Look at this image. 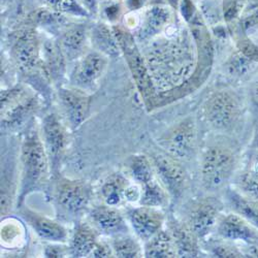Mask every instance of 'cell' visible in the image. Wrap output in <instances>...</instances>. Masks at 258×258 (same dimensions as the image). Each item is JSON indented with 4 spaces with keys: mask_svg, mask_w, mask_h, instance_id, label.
<instances>
[{
    "mask_svg": "<svg viewBox=\"0 0 258 258\" xmlns=\"http://www.w3.org/2000/svg\"><path fill=\"white\" fill-rule=\"evenodd\" d=\"M50 159L38 131L32 126L24 134L20 150L21 177L17 197L18 207L22 206L30 193L45 189L50 176Z\"/></svg>",
    "mask_w": 258,
    "mask_h": 258,
    "instance_id": "6da1fadb",
    "label": "cell"
},
{
    "mask_svg": "<svg viewBox=\"0 0 258 258\" xmlns=\"http://www.w3.org/2000/svg\"><path fill=\"white\" fill-rule=\"evenodd\" d=\"M239 162V150L228 141L209 145L202 154L201 177L207 190H218L232 177Z\"/></svg>",
    "mask_w": 258,
    "mask_h": 258,
    "instance_id": "7a4b0ae2",
    "label": "cell"
},
{
    "mask_svg": "<svg viewBox=\"0 0 258 258\" xmlns=\"http://www.w3.org/2000/svg\"><path fill=\"white\" fill-rule=\"evenodd\" d=\"M112 27L119 42L121 53L124 55L128 69L136 82L137 88L146 106L152 109L156 100L155 87L152 82L151 74H150L145 59L140 52L135 36L118 24H115Z\"/></svg>",
    "mask_w": 258,
    "mask_h": 258,
    "instance_id": "3957f363",
    "label": "cell"
},
{
    "mask_svg": "<svg viewBox=\"0 0 258 258\" xmlns=\"http://www.w3.org/2000/svg\"><path fill=\"white\" fill-rule=\"evenodd\" d=\"M38 97L23 86L2 91V127L8 131L20 129L39 110Z\"/></svg>",
    "mask_w": 258,
    "mask_h": 258,
    "instance_id": "277c9868",
    "label": "cell"
},
{
    "mask_svg": "<svg viewBox=\"0 0 258 258\" xmlns=\"http://www.w3.org/2000/svg\"><path fill=\"white\" fill-rule=\"evenodd\" d=\"M204 118L216 131L227 132L238 123L241 116V104L234 94L227 90L213 93L203 107Z\"/></svg>",
    "mask_w": 258,
    "mask_h": 258,
    "instance_id": "5b68a950",
    "label": "cell"
},
{
    "mask_svg": "<svg viewBox=\"0 0 258 258\" xmlns=\"http://www.w3.org/2000/svg\"><path fill=\"white\" fill-rule=\"evenodd\" d=\"M52 197L61 213L75 217L89 207L92 190L84 181L59 177L54 183Z\"/></svg>",
    "mask_w": 258,
    "mask_h": 258,
    "instance_id": "8992f818",
    "label": "cell"
},
{
    "mask_svg": "<svg viewBox=\"0 0 258 258\" xmlns=\"http://www.w3.org/2000/svg\"><path fill=\"white\" fill-rule=\"evenodd\" d=\"M198 143L197 124L188 117L170 127L158 140L163 152L179 160H188L196 152Z\"/></svg>",
    "mask_w": 258,
    "mask_h": 258,
    "instance_id": "52a82bcc",
    "label": "cell"
},
{
    "mask_svg": "<svg viewBox=\"0 0 258 258\" xmlns=\"http://www.w3.org/2000/svg\"><path fill=\"white\" fill-rule=\"evenodd\" d=\"M15 66L23 74L41 70L46 73L41 58V48L37 31L32 26L20 29L11 50ZM47 75V73H46Z\"/></svg>",
    "mask_w": 258,
    "mask_h": 258,
    "instance_id": "ba28073f",
    "label": "cell"
},
{
    "mask_svg": "<svg viewBox=\"0 0 258 258\" xmlns=\"http://www.w3.org/2000/svg\"><path fill=\"white\" fill-rule=\"evenodd\" d=\"M107 66L109 57L95 50L88 51L77 60L70 77L71 85L87 93L94 91L104 76Z\"/></svg>",
    "mask_w": 258,
    "mask_h": 258,
    "instance_id": "9c48e42d",
    "label": "cell"
},
{
    "mask_svg": "<svg viewBox=\"0 0 258 258\" xmlns=\"http://www.w3.org/2000/svg\"><path fill=\"white\" fill-rule=\"evenodd\" d=\"M151 160L169 196L175 199L180 198L187 186V173L180 160L165 152L153 153Z\"/></svg>",
    "mask_w": 258,
    "mask_h": 258,
    "instance_id": "30bf717a",
    "label": "cell"
},
{
    "mask_svg": "<svg viewBox=\"0 0 258 258\" xmlns=\"http://www.w3.org/2000/svg\"><path fill=\"white\" fill-rule=\"evenodd\" d=\"M222 207V203L215 198L201 199L192 205L186 222L200 240L207 238L216 228Z\"/></svg>",
    "mask_w": 258,
    "mask_h": 258,
    "instance_id": "8fae6325",
    "label": "cell"
},
{
    "mask_svg": "<svg viewBox=\"0 0 258 258\" xmlns=\"http://www.w3.org/2000/svg\"><path fill=\"white\" fill-rule=\"evenodd\" d=\"M44 144L49 155L51 166L57 170L61 158L69 145V134L61 118L55 114H48L42 121Z\"/></svg>",
    "mask_w": 258,
    "mask_h": 258,
    "instance_id": "7c38bea8",
    "label": "cell"
},
{
    "mask_svg": "<svg viewBox=\"0 0 258 258\" xmlns=\"http://www.w3.org/2000/svg\"><path fill=\"white\" fill-rule=\"evenodd\" d=\"M58 99L64 116L73 129L80 127L87 119L91 97L90 94L75 87H60L57 91Z\"/></svg>",
    "mask_w": 258,
    "mask_h": 258,
    "instance_id": "4fadbf2b",
    "label": "cell"
},
{
    "mask_svg": "<svg viewBox=\"0 0 258 258\" xmlns=\"http://www.w3.org/2000/svg\"><path fill=\"white\" fill-rule=\"evenodd\" d=\"M219 238L252 245L258 242V228L235 212L220 215L216 225Z\"/></svg>",
    "mask_w": 258,
    "mask_h": 258,
    "instance_id": "5bb4252c",
    "label": "cell"
},
{
    "mask_svg": "<svg viewBox=\"0 0 258 258\" xmlns=\"http://www.w3.org/2000/svg\"><path fill=\"white\" fill-rule=\"evenodd\" d=\"M127 217L138 239L144 243L163 228L166 220L165 214L160 208L142 205L141 207L129 210L127 212Z\"/></svg>",
    "mask_w": 258,
    "mask_h": 258,
    "instance_id": "9a60e30c",
    "label": "cell"
},
{
    "mask_svg": "<svg viewBox=\"0 0 258 258\" xmlns=\"http://www.w3.org/2000/svg\"><path fill=\"white\" fill-rule=\"evenodd\" d=\"M89 29L86 24H74L61 31L58 44L68 61H77L88 52Z\"/></svg>",
    "mask_w": 258,
    "mask_h": 258,
    "instance_id": "2e32d148",
    "label": "cell"
},
{
    "mask_svg": "<svg viewBox=\"0 0 258 258\" xmlns=\"http://www.w3.org/2000/svg\"><path fill=\"white\" fill-rule=\"evenodd\" d=\"M21 215L41 240L51 243H66L68 241V229L61 223L28 208L22 209Z\"/></svg>",
    "mask_w": 258,
    "mask_h": 258,
    "instance_id": "e0dca14e",
    "label": "cell"
},
{
    "mask_svg": "<svg viewBox=\"0 0 258 258\" xmlns=\"http://www.w3.org/2000/svg\"><path fill=\"white\" fill-rule=\"evenodd\" d=\"M167 229L173 235L178 257H199L201 252L200 238L187 222L171 217L167 222Z\"/></svg>",
    "mask_w": 258,
    "mask_h": 258,
    "instance_id": "ac0fdd59",
    "label": "cell"
},
{
    "mask_svg": "<svg viewBox=\"0 0 258 258\" xmlns=\"http://www.w3.org/2000/svg\"><path fill=\"white\" fill-rule=\"evenodd\" d=\"M90 218L96 227L103 233L115 236L128 232V226L121 212L113 206L101 205L93 208Z\"/></svg>",
    "mask_w": 258,
    "mask_h": 258,
    "instance_id": "d6986e66",
    "label": "cell"
},
{
    "mask_svg": "<svg viewBox=\"0 0 258 258\" xmlns=\"http://www.w3.org/2000/svg\"><path fill=\"white\" fill-rule=\"evenodd\" d=\"M171 13L167 7L153 6L146 10L139 26V40H149L159 34L170 22Z\"/></svg>",
    "mask_w": 258,
    "mask_h": 258,
    "instance_id": "ffe728a7",
    "label": "cell"
},
{
    "mask_svg": "<svg viewBox=\"0 0 258 258\" xmlns=\"http://www.w3.org/2000/svg\"><path fill=\"white\" fill-rule=\"evenodd\" d=\"M98 243L96 229L87 222H79L70 241V255L73 257H89Z\"/></svg>",
    "mask_w": 258,
    "mask_h": 258,
    "instance_id": "44dd1931",
    "label": "cell"
},
{
    "mask_svg": "<svg viewBox=\"0 0 258 258\" xmlns=\"http://www.w3.org/2000/svg\"><path fill=\"white\" fill-rule=\"evenodd\" d=\"M90 41L95 51L107 57H116L121 53L119 42L112 26L105 23H96L89 29Z\"/></svg>",
    "mask_w": 258,
    "mask_h": 258,
    "instance_id": "7402d4cb",
    "label": "cell"
},
{
    "mask_svg": "<svg viewBox=\"0 0 258 258\" xmlns=\"http://www.w3.org/2000/svg\"><path fill=\"white\" fill-rule=\"evenodd\" d=\"M144 256L151 258L178 257L174 238L167 228H161L151 239L145 242Z\"/></svg>",
    "mask_w": 258,
    "mask_h": 258,
    "instance_id": "603a6c76",
    "label": "cell"
},
{
    "mask_svg": "<svg viewBox=\"0 0 258 258\" xmlns=\"http://www.w3.org/2000/svg\"><path fill=\"white\" fill-rule=\"evenodd\" d=\"M226 200L233 212L258 228V201L244 196L234 187L227 188Z\"/></svg>",
    "mask_w": 258,
    "mask_h": 258,
    "instance_id": "cb8c5ba5",
    "label": "cell"
},
{
    "mask_svg": "<svg viewBox=\"0 0 258 258\" xmlns=\"http://www.w3.org/2000/svg\"><path fill=\"white\" fill-rule=\"evenodd\" d=\"M17 182L15 180V163L13 158L4 157L2 165V216H7L17 200Z\"/></svg>",
    "mask_w": 258,
    "mask_h": 258,
    "instance_id": "d4e9b609",
    "label": "cell"
},
{
    "mask_svg": "<svg viewBox=\"0 0 258 258\" xmlns=\"http://www.w3.org/2000/svg\"><path fill=\"white\" fill-rule=\"evenodd\" d=\"M129 182L122 174L115 173L107 177L100 189L104 204L109 206H119L125 201V191Z\"/></svg>",
    "mask_w": 258,
    "mask_h": 258,
    "instance_id": "484cf974",
    "label": "cell"
},
{
    "mask_svg": "<svg viewBox=\"0 0 258 258\" xmlns=\"http://www.w3.org/2000/svg\"><path fill=\"white\" fill-rule=\"evenodd\" d=\"M234 188L244 196L258 201V156L253 157L248 166L236 177Z\"/></svg>",
    "mask_w": 258,
    "mask_h": 258,
    "instance_id": "4316f807",
    "label": "cell"
},
{
    "mask_svg": "<svg viewBox=\"0 0 258 258\" xmlns=\"http://www.w3.org/2000/svg\"><path fill=\"white\" fill-rule=\"evenodd\" d=\"M127 166L135 181H137L141 186L153 181L158 177L151 158L146 155L138 154L131 156L127 161Z\"/></svg>",
    "mask_w": 258,
    "mask_h": 258,
    "instance_id": "83f0119b",
    "label": "cell"
},
{
    "mask_svg": "<svg viewBox=\"0 0 258 258\" xmlns=\"http://www.w3.org/2000/svg\"><path fill=\"white\" fill-rule=\"evenodd\" d=\"M169 202V193L164 187L159 178L142 186V199L140 204L142 206L165 208Z\"/></svg>",
    "mask_w": 258,
    "mask_h": 258,
    "instance_id": "f1b7e54d",
    "label": "cell"
},
{
    "mask_svg": "<svg viewBox=\"0 0 258 258\" xmlns=\"http://www.w3.org/2000/svg\"><path fill=\"white\" fill-rule=\"evenodd\" d=\"M68 16H64L50 8H39L32 12L29 16V21L32 25L45 27L47 29H60L61 31L66 29L70 23Z\"/></svg>",
    "mask_w": 258,
    "mask_h": 258,
    "instance_id": "f546056e",
    "label": "cell"
},
{
    "mask_svg": "<svg viewBox=\"0 0 258 258\" xmlns=\"http://www.w3.org/2000/svg\"><path fill=\"white\" fill-rule=\"evenodd\" d=\"M140 239L134 238L127 233L113 236L111 246L115 257L120 258H138L143 257L144 249L140 243Z\"/></svg>",
    "mask_w": 258,
    "mask_h": 258,
    "instance_id": "4dcf8cb0",
    "label": "cell"
},
{
    "mask_svg": "<svg viewBox=\"0 0 258 258\" xmlns=\"http://www.w3.org/2000/svg\"><path fill=\"white\" fill-rule=\"evenodd\" d=\"M25 240V228L22 222L16 218H6L2 222V245L17 248Z\"/></svg>",
    "mask_w": 258,
    "mask_h": 258,
    "instance_id": "1f68e13d",
    "label": "cell"
},
{
    "mask_svg": "<svg viewBox=\"0 0 258 258\" xmlns=\"http://www.w3.org/2000/svg\"><path fill=\"white\" fill-rule=\"evenodd\" d=\"M45 7L50 8L64 16L89 19L92 15L80 0H41Z\"/></svg>",
    "mask_w": 258,
    "mask_h": 258,
    "instance_id": "d6a6232c",
    "label": "cell"
},
{
    "mask_svg": "<svg viewBox=\"0 0 258 258\" xmlns=\"http://www.w3.org/2000/svg\"><path fill=\"white\" fill-rule=\"evenodd\" d=\"M221 239V238H220ZM208 249L214 257H246L245 252L234 245V242L221 239L209 242Z\"/></svg>",
    "mask_w": 258,
    "mask_h": 258,
    "instance_id": "836d02e7",
    "label": "cell"
},
{
    "mask_svg": "<svg viewBox=\"0 0 258 258\" xmlns=\"http://www.w3.org/2000/svg\"><path fill=\"white\" fill-rule=\"evenodd\" d=\"M251 61L243 53L234 54L227 63V69L232 76H242L249 70Z\"/></svg>",
    "mask_w": 258,
    "mask_h": 258,
    "instance_id": "e575fe53",
    "label": "cell"
},
{
    "mask_svg": "<svg viewBox=\"0 0 258 258\" xmlns=\"http://www.w3.org/2000/svg\"><path fill=\"white\" fill-rule=\"evenodd\" d=\"M103 9V15L106 17L107 21L110 23H115L118 21L120 15H121V5L118 4V0H110V4H107L105 7L101 8Z\"/></svg>",
    "mask_w": 258,
    "mask_h": 258,
    "instance_id": "d590c367",
    "label": "cell"
},
{
    "mask_svg": "<svg viewBox=\"0 0 258 258\" xmlns=\"http://www.w3.org/2000/svg\"><path fill=\"white\" fill-rule=\"evenodd\" d=\"M142 199V186L138 184L129 183L125 191V201L132 204L140 203Z\"/></svg>",
    "mask_w": 258,
    "mask_h": 258,
    "instance_id": "8d00e7d4",
    "label": "cell"
},
{
    "mask_svg": "<svg viewBox=\"0 0 258 258\" xmlns=\"http://www.w3.org/2000/svg\"><path fill=\"white\" fill-rule=\"evenodd\" d=\"M91 257H115L111 244H106L104 242H99L96 244L93 249Z\"/></svg>",
    "mask_w": 258,
    "mask_h": 258,
    "instance_id": "74e56055",
    "label": "cell"
},
{
    "mask_svg": "<svg viewBox=\"0 0 258 258\" xmlns=\"http://www.w3.org/2000/svg\"><path fill=\"white\" fill-rule=\"evenodd\" d=\"M68 254H70V248L66 249L58 245H48L45 249L46 257H66Z\"/></svg>",
    "mask_w": 258,
    "mask_h": 258,
    "instance_id": "f35d334b",
    "label": "cell"
},
{
    "mask_svg": "<svg viewBox=\"0 0 258 258\" xmlns=\"http://www.w3.org/2000/svg\"><path fill=\"white\" fill-rule=\"evenodd\" d=\"M82 5L88 10V12L93 16H97L99 14L100 3L99 0H80Z\"/></svg>",
    "mask_w": 258,
    "mask_h": 258,
    "instance_id": "ab89813d",
    "label": "cell"
},
{
    "mask_svg": "<svg viewBox=\"0 0 258 258\" xmlns=\"http://www.w3.org/2000/svg\"><path fill=\"white\" fill-rule=\"evenodd\" d=\"M257 25H258V12H256L253 15L249 16L244 21V28H245V30H250V29H252L253 27H255Z\"/></svg>",
    "mask_w": 258,
    "mask_h": 258,
    "instance_id": "60d3db41",
    "label": "cell"
},
{
    "mask_svg": "<svg viewBox=\"0 0 258 258\" xmlns=\"http://www.w3.org/2000/svg\"><path fill=\"white\" fill-rule=\"evenodd\" d=\"M143 5H144V0H126V7L132 11L141 9Z\"/></svg>",
    "mask_w": 258,
    "mask_h": 258,
    "instance_id": "b9f144b4",
    "label": "cell"
},
{
    "mask_svg": "<svg viewBox=\"0 0 258 258\" xmlns=\"http://www.w3.org/2000/svg\"><path fill=\"white\" fill-rule=\"evenodd\" d=\"M248 246H249V249L244 251L246 254V257H258V242Z\"/></svg>",
    "mask_w": 258,
    "mask_h": 258,
    "instance_id": "7bdbcfd3",
    "label": "cell"
},
{
    "mask_svg": "<svg viewBox=\"0 0 258 258\" xmlns=\"http://www.w3.org/2000/svg\"><path fill=\"white\" fill-rule=\"evenodd\" d=\"M250 147H251L252 149H256V150H258V123H257V125L255 126L254 133H253V138H252V141H251Z\"/></svg>",
    "mask_w": 258,
    "mask_h": 258,
    "instance_id": "ee69618b",
    "label": "cell"
},
{
    "mask_svg": "<svg viewBox=\"0 0 258 258\" xmlns=\"http://www.w3.org/2000/svg\"><path fill=\"white\" fill-rule=\"evenodd\" d=\"M252 99L255 102V104L258 105V78L254 82L252 87Z\"/></svg>",
    "mask_w": 258,
    "mask_h": 258,
    "instance_id": "f6af8a7d",
    "label": "cell"
},
{
    "mask_svg": "<svg viewBox=\"0 0 258 258\" xmlns=\"http://www.w3.org/2000/svg\"><path fill=\"white\" fill-rule=\"evenodd\" d=\"M2 2H3V0H2ZM4 2H7V0H4Z\"/></svg>",
    "mask_w": 258,
    "mask_h": 258,
    "instance_id": "bcb514c9",
    "label": "cell"
}]
</instances>
